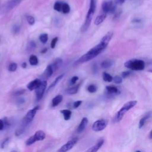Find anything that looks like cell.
Returning <instances> with one entry per match:
<instances>
[{
  "instance_id": "obj_26",
  "label": "cell",
  "mask_w": 152,
  "mask_h": 152,
  "mask_svg": "<svg viewBox=\"0 0 152 152\" xmlns=\"http://www.w3.org/2000/svg\"><path fill=\"white\" fill-rule=\"evenodd\" d=\"M70 11V7L67 3H62V13L64 14H68Z\"/></svg>"
},
{
  "instance_id": "obj_11",
  "label": "cell",
  "mask_w": 152,
  "mask_h": 152,
  "mask_svg": "<svg viewBox=\"0 0 152 152\" xmlns=\"http://www.w3.org/2000/svg\"><path fill=\"white\" fill-rule=\"evenodd\" d=\"M41 83H42V81L40 79H38V78L35 79V80L30 81L27 84V88L30 91L36 90L39 87V86L41 84Z\"/></svg>"
},
{
  "instance_id": "obj_39",
  "label": "cell",
  "mask_w": 152,
  "mask_h": 152,
  "mask_svg": "<svg viewBox=\"0 0 152 152\" xmlns=\"http://www.w3.org/2000/svg\"><path fill=\"white\" fill-rule=\"evenodd\" d=\"M81 103H82L81 100H77V101H75L73 103V104H72L73 107L74 109H77V107H78L81 104Z\"/></svg>"
},
{
  "instance_id": "obj_43",
  "label": "cell",
  "mask_w": 152,
  "mask_h": 152,
  "mask_svg": "<svg viewBox=\"0 0 152 152\" xmlns=\"http://www.w3.org/2000/svg\"><path fill=\"white\" fill-rule=\"evenodd\" d=\"M121 14V11H115L114 12V17H113V19H116L117 18H118L120 15Z\"/></svg>"
},
{
  "instance_id": "obj_3",
  "label": "cell",
  "mask_w": 152,
  "mask_h": 152,
  "mask_svg": "<svg viewBox=\"0 0 152 152\" xmlns=\"http://www.w3.org/2000/svg\"><path fill=\"white\" fill-rule=\"evenodd\" d=\"M137 103V101L136 100H131L126 103H125L122 107L117 112L115 116H114L113 120L114 122H118L121 121L125 114L133 107H134Z\"/></svg>"
},
{
  "instance_id": "obj_14",
  "label": "cell",
  "mask_w": 152,
  "mask_h": 152,
  "mask_svg": "<svg viewBox=\"0 0 152 152\" xmlns=\"http://www.w3.org/2000/svg\"><path fill=\"white\" fill-rule=\"evenodd\" d=\"M88 124V119L86 117H84L79 124L77 129V132L78 134L81 133L83 132V131L85 129L87 125Z\"/></svg>"
},
{
  "instance_id": "obj_30",
  "label": "cell",
  "mask_w": 152,
  "mask_h": 152,
  "mask_svg": "<svg viewBox=\"0 0 152 152\" xmlns=\"http://www.w3.org/2000/svg\"><path fill=\"white\" fill-rule=\"evenodd\" d=\"M97 89V88L96 86L94 85V84H90V85L87 87V91H88L89 93H94L96 92Z\"/></svg>"
},
{
  "instance_id": "obj_8",
  "label": "cell",
  "mask_w": 152,
  "mask_h": 152,
  "mask_svg": "<svg viewBox=\"0 0 152 152\" xmlns=\"http://www.w3.org/2000/svg\"><path fill=\"white\" fill-rule=\"evenodd\" d=\"M78 139L77 137L73 138L72 139L70 140L68 142H66L65 144L61 146L56 152H67L70 150L71 148L74 147V146L77 144Z\"/></svg>"
},
{
  "instance_id": "obj_22",
  "label": "cell",
  "mask_w": 152,
  "mask_h": 152,
  "mask_svg": "<svg viewBox=\"0 0 152 152\" xmlns=\"http://www.w3.org/2000/svg\"><path fill=\"white\" fill-rule=\"evenodd\" d=\"M60 112L63 115L64 119L65 121H68L71 118L72 112L69 109H63L60 111Z\"/></svg>"
},
{
  "instance_id": "obj_32",
  "label": "cell",
  "mask_w": 152,
  "mask_h": 152,
  "mask_svg": "<svg viewBox=\"0 0 152 152\" xmlns=\"http://www.w3.org/2000/svg\"><path fill=\"white\" fill-rule=\"evenodd\" d=\"M27 23L30 25V26H32L35 23V19L33 17V16H31V15H28L27 17Z\"/></svg>"
},
{
  "instance_id": "obj_16",
  "label": "cell",
  "mask_w": 152,
  "mask_h": 152,
  "mask_svg": "<svg viewBox=\"0 0 152 152\" xmlns=\"http://www.w3.org/2000/svg\"><path fill=\"white\" fill-rule=\"evenodd\" d=\"M106 90L107 93L110 95L118 94L120 93L118 88L114 86H107L106 87Z\"/></svg>"
},
{
  "instance_id": "obj_10",
  "label": "cell",
  "mask_w": 152,
  "mask_h": 152,
  "mask_svg": "<svg viewBox=\"0 0 152 152\" xmlns=\"http://www.w3.org/2000/svg\"><path fill=\"white\" fill-rule=\"evenodd\" d=\"M47 87V81L46 80L42 81L41 84L39 86V87L36 89V100L37 101H39L42 99L43 97V96L45 93V91Z\"/></svg>"
},
{
  "instance_id": "obj_21",
  "label": "cell",
  "mask_w": 152,
  "mask_h": 152,
  "mask_svg": "<svg viewBox=\"0 0 152 152\" xmlns=\"http://www.w3.org/2000/svg\"><path fill=\"white\" fill-rule=\"evenodd\" d=\"M150 116H151V112H149L147 113L142 118H141L139 122V128H141L144 125L146 121L150 117Z\"/></svg>"
},
{
  "instance_id": "obj_38",
  "label": "cell",
  "mask_w": 152,
  "mask_h": 152,
  "mask_svg": "<svg viewBox=\"0 0 152 152\" xmlns=\"http://www.w3.org/2000/svg\"><path fill=\"white\" fill-rule=\"evenodd\" d=\"M131 74V71H126L122 72V74H121V75H122V78H125L129 77Z\"/></svg>"
},
{
  "instance_id": "obj_42",
  "label": "cell",
  "mask_w": 152,
  "mask_h": 152,
  "mask_svg": "<svg viewBox=\"0 0 152 152\" xmlns=\"http://www.w3.org/2000/svg\"><path fill=\"white\" fill-rule=\"evenodd\" d=\"M2 121H3V122H4V125L5 126H9L10 125V123L9 122V121H8V118H4L3 119H2Z\"/></svg>"
},
{
  "instance_id": "obj_41",
  "label": "cell",
  "mask_w": 152,
  "mask_h": 152,
  "mask_svg": "<svg viewBox=\"0 0 152 152\" xmlns=\"http://www.w3.org/2000/svg\"><path fill=\"white\" fill-rule=\"evenodd\" d=\"M24 102H25V100H24V99L23 98V97H19V98H18V99H17V100H16L17 103L18 104H21L24 103Z\"/></svg>"
},
{
  "instance_id": "obj_25",
  "label": "cell",
  "mask_w": 152,
  "mask_h": 152,
  "mask_svg": "<svg viewBox=\"0 0 152 152\" xmlns=\"http://www.w3.org/2000/svg\"><path fill=\"white\" fill-rule=\"evenodd\" d=\"M102 78H103V81H104L106 82H111L113 81V77L106 72H103Z\"/></svg>"
},
{
  "instance_id": "obj_23",
  "label": "cell",
  "mask_w": 152,
  "mask_h": 152,
  "mask_svg": "<svg viewBox=\"0 0 152 152\" xmlns=\"http://www.w3.org/2000/svg\"><path fill=\"white\" fill-rule=\"evenodd\" d=\"M113 64V61L111 59H106L103 61L102 63H101V67L102 68L104 69H106V68H110Z\"/></svg>"
},
{
  "instance_id": "obj_7",
  "label": "cell",
  "mask_w": 152,
  "mask_h": 152,
  "mask_svg": "<svg viewBox=\"0 0 152 152\" xmlns=\"http://www.w3.org/2000/svg\"><path fill=\"white\" fill-rule=\"evenodd\" d=\"M116 4L112 1H104L102 4V8L103 13H113L116 11Z\"/></svg>"
},
{
  "instance_id": "obj_31",
  "label": "cell",
  "mask_w": 152,
  "mask_h": 152,
  "mask_svg": "<svg viewBox=\"0 0 152 152\" xmlns=\"http://www.w3.org/2000/svg\"><path fill=\"white\" fill-rule=\"evenodd\" d=\"M17 64L15 62H12L11 63L8 67V69L10 72H14L17 70Z\"/></svg>"
},
{
  "instance_id": "obj_29",
  "label": "cell",
  "mask_w": 152,
  "mask_h": 152,
  "mask_svg": "<svg viewBox=\"0 0 152 152\" xmlns=\"http://www.w3.org/2000/svg\"><path fill=\"white\" fill-rule=\"evenodd\" d=\"M62 6V3L61 2L57 1L55 3V4L53 5V9L58 12H61Z\"/></svg>"
},
{
  "instance_id": "obj_12",
  "label": "cell",
  "mask_w": 152,
  "mask_h": 152,
  "mask_svg": "<svg viewBox=\"0 0 152 152\" xmlns=\"http://www.w3.org/2000/svg\"><path fill=\"white\" fill-rule=\"evenodd\" d=\"M103 143H104V140L102 138L100 139L96 144H94L93 146L87 149L85 152H97L100 148V147L103 145Z\"/></svg>"
},
{
  "instance_id": "obj_50",
  "label": "cell",
  "mask_w": 152,
  "mask_h": 152,
  "mask_svg": "<svg viewBox=\"0 0 152 152\" xmlns=\"http://www.w3.org/2000/svg\"><path fill=\"white\" fill-rule=\"evenodd\" d=\"M11 152H17V151H15V150H12V151H11Z\"/></svg>"
},
{
  "instance_id": "obj_27",
  "label": "cell",
  "mask_w": 152,
  "mask_h": 152,
  "mask_svg": "<svg viewBox=\"0 0 152 152\" xmlns=\"http://www.w3.org/2000/svg\"><path fill=\"white\" fill-rule=\"evenodd\" d=\"M39 40L43 44L46 43L48 40V34L47 33H43L41 34L39 36Z\"/></svg>"
},
{
  "instance_id": "obj_24",
  "label": "cell",
  "mask_w": 152,
  "mask_h": 152,
  "mask_svg": "<svg viewBox=\"0 0 152 152\" xmlns=\"http://www.w3.org/2000/svg\"><path fill=\"white\" fill-rule=\"evenodd\" d=\"M29 62L31 65H36L39 63L38 58L36 55H31L29 58Z\"/></svg>"
},
{
  "instance_id": "obj_5",
  "label": "cell",
  "mask_w": 152,
  "mask_h": 152,
  "mask_svg": "<svg viewBox=\"0 0 152 152\" xmlns=\"http://www.w3.org/2000/svg\"><path fill=\"white\" fill-rule=\"evenodd\" d=\"M46 138V135L45 133L42 131V130H39L37 131L34 134L30 137H29L27 141H26V144L27 145H31V144H34L35 142L38 141H42Z\"/></svg>"
},
{
  "instance_id": "obj_44",
  "label": "cell",
  "mask_w": 152,
  "mask_h": 152,
  "mask_svg": "<svg viewBox=\"0 0 152 152\" xmlns=\"http://www.w3.org/2000/svg\"><path fill=\"white\" fill-rule=\"evenodd\" d=\"M4 126H5V125H4L2 119H0V131L2 130L4 128Z\"/></svg>"
},
{
  "instance_id": "obj_28",
  "label": "cell",
  "mask_w": 152,
  "mask_h": 152,
  "mask_svg": "<svg viewBox=\"0 0 152 152\" xmlns=\"http://www.w3.org/2000/svg\"><path fill=\"white\" fill-rule=\"evenodd\" d=\"M36 47V43L34 41L31 40V41L28 42V43L27 45V49L28 51H32L34 49V48Z\"/></svg>"
},
{
  "instance_id": "obj_45",
  "label": "cell",
  "mask_w": 152,
  "mask_h": 152,
  "mask_svg": "<svg viewBox=\"0 0 152 152\" xmlns=\"http://www.w3.org/2000/svg\"><path fill=\"white\" fill-rule=\"evenodd\" d=\"M21 66L23 68H26L27 67V63L26 62H23L22 64H21Z\"/></svg>"
},
{
  "instance_id": "obj_37",
  "label": "cell",
  "mask_w": 152,
  "mask_h": 152,
  "mask_svg": "<svg viewBox=\"0 0 152 152\" xmlns=\"http://www.w3.org/2000/svg\"><path fill=\"white\" fill-rule=\"evenodd\" d=\"M26 91V90L25 89H21V90H18L16 91H15L14 93V96H20V95H22Z\"/></svg>"
},
{
  "instance_id": "obj_33",
  "label": "cell",
  "mask_w": 152,
  "mask_h": 152,
  "mask_svg": "<svg viewBox=\"0 0 152 152\" xmlns=\"http://www.w3.org/2000/svg\"><path fill=\"white\" fill-rule=\"evenodd\" d=\"M113 81L115 84H121L122 82V78L118 75H115L113 77Z\"/></svg>"
},
{
  "instance_id": "obj_4",
  "label": "cell",
  "mask_w": 152,
  "mask_h": 152,
  "mask_svg": "<svg viewBox=\"0 0 152 152\" xmlns=\"http://www.w3.org/2000/svg\"><path fill=\"white\" fill-rule=\"evenodd\" d=\"M124 66L133 71H142L145 68V62L141 59H132L125 62Z\"/></svg>"
},
{
  "instance_id": "obj_18",
  "label": "cell",
  "mask_w": 152,
  "mask_h": 152,
  "mask_svg": "<svg viewBox=\"0 0 152 152\" xmlns=\"http://www.w3.org/2000/svg\"><path fill=\"white\" fill-rule=\"evenodd\" d=\"M64 75H65V74H62L59 75V76H58V77L55 79V80L51 83V84L49 86L48 88L47 89V91H49L50 90H51L52 88H54V87L56 86V84L62 80V78L64 77Z\"/></svg>"
},
{
  "instance_id": "obj_17",
  "label": "cell",
  "mask_w": 152,
  "mask_h": 152,
  "mask_svg": "<svg viewBox=\"0 0 152 152\" xmlns=\"http://www.w3.org/2000/svg\"><path fill=\"white\" fill-rule=\"evenodd\" d=\"M80 84L81 83L75 86H73V87H71L70 88H66L65 90V93L67 94H76L78 91V89H79V87L80 86Z\"/></svg>"
},
{
  "instance_id": "obj_9",
  "label": "cell",
  "mask_w": 152,
  "mask_h": 152,
  "mask_svg": "<svg viewBox=\"0 0 152 152\" xmlns=\"http://www.w3.org/2000/svg\"><path fill=\"white\" fill-rule=\"evenodd\" d=\"M107 125V122L105 119H99L93 123L92 125V129L96 132L101 131L106 127Z\"/></svg>"
},
{
  "instance_id": "obj_6",
  "label": "cell",
  "mask_w": 152,
  "mask_h": 152,
  "mask_svg": "<svg viewBox=\"0 0 152 152\" xmlns=\"http://www.w3.org/2000/svg\"><path fill=\"white\" fill-rule=\"evenodd\" d=\"M23 0H8L3 5L1 11L2 13L8 12L17 6H18Z\"/></svg>"
},
{
  "instance_id": "obj_1",
  "label": "cell",
  "mask_w": 152,
  "mask_h": 152,
  "mask_svg": "<svg viewBox=\"0 0 152 152\" xmlns=\"http://www.w3.org/2000/svg\"><path fill=\"white\" fill-rule=\"evenodd\" d=\"M113 35V33L112 31L107 32L102 37L100 43L95 46H94L93 48H92L91 49H90L85 54L82 55L78 60L76 61V62H75V65H79L86 62L96 57L98 55H99L106 48Z\"/></svg>"
},
{
  "instance_id": "obj_51",
  "label": "cell",
  "mask_w": 152,
  "mask_h": 152,
  "mask_svg": "<svg viewBox=\"0 0 152 152\" xmlns=\"http://www.w3.org/2000/svg\"><path fill=\"white\" fill-rule=\"evenodd\" d=\"M135 152H141V151H140V150H137Z\"/></svg>"
},
{
  "instance_id": "obj_36",
  "label": "cell",
  "mask_w": 152,
  "mask_h": 152,
  "mask_svg": "<svg viewBox=\"0 0 152 152\" xmlns=\"http://www.w3.org/2000/svg\"><path fill=\"white\" fill-rule=\"evenodd\" d=\"M78 77L77 76H74L72 77L70 80H69V84L70 85H74L76 83V82L78 81Z\"/></svg>"
},
{
  "instance_id": "obj_34",
  "label": "cell",
  "mask_w": 152,
  "mask_h": 152,
  "mask_svg": "<svg viewBox=\"0 0 152 152\" xmlns=\"http://www.w3.org/2000/svg\"><path fill=\"white\" fill-rule=\"evenodd\" d=\"M20 30V27L18 25H14L12 28V31L14 34H17Z\"/></svg>"
},
{
  "instance_id": "obj_47",
  "label": "cell",
  "mask_w": 152,
  "mask_h": 152,
  "mask_svg": "<svg viewBox=\"0 0 152 152\" xmlns=\"http://www.w3.org/2000/svg\"><path fill=\"white\" fill-rule=\"evenodd\" d=\"M47 50H48V49L47 48H45V49H43L42 50H41V53H45V52H47Z\"/></svg>"
},
{
  "instance_id": "obj_2",
  "label": "cell",
  "mask_w": 152,
  "mask_h": 152,
  "mask_svg": "<svg viewBox=\"0 0 152 152\" xmlns=\"http://www.w3.org/2000/svg\"><path fill=\"white\" fill-rule=\"evenodd\" d=\"M39 108H40L39 106H36L34 108H33L32 109H30L27 112L26 115L23 118L20 126L15 132V136L18 137L25 131L26 127L32 122V121L33 120V118H34Z\"/></svg>"
},
{
  "instance_id": "obj_15",
  "label": "cell",
  "mask_w": 152,
  "mask_h": 152,
  "mask_svg": "<svg viewBox=\"0 0 152 152\" xmlns=\"http://www.w3.org/2000/svg\"><path fill=\"white\" fill-rule=\"evenodd\" d=\"M62 59L60 58H56L54 59L51 64H50L53 70V72L56 71L62 65Z\"/></svg>"
},
{
  "instance_id": "obj_19",
  "label": "cell",
  "mask_w": 152,
  "mask_h": 152,
  "mask_svg": "<svg viewBox=\"0 0 152 152\" xmlns=\"http://www.w3.org/2000/svg\"><path fill=\"white\" fill-rule=\"evenodd\" d=\"M63 96L61 94H58L53 97L52 100V106L55 107L57 106L62 100Z\"/></svg>"
},
{
  "instance_id": "obj_20",
  "label": "cell",
  "mask_w": 152,
  "mask_h": 152,
  "mask_svg": "<svg viewBox=\"0 0 152 152\" xmlns=\"http://www.w3.org/2000/svg\"><path fill=\"white\" fill-rule=\"evenodd\" d=\"M106 18V14H104V13H103V14L97 16L94 20V24L96 26L99 25L105 20Z\"/></svg>"
},
{
  "instance_id": "obj_46",
  "label": "cell",
  "mask_w": 152,
  "mask_h": 152,
  "mask_svg": "<svg viewBox=\"0 0 152 152\" xmlns=\"http://www.w3.org/2000/svg\"><path fill=\"white\" fill-rule=\"evenodd\" d=\"M125 0H116L117 2H118L119 4H122Z\"/></svg>"
},
{
  "instance_id": "obj_48",
  "label": "cell",
  "mask_w": 152,
  "mask_h": 152,
  "mask_svg": "<svg viewBox=\"0 0 152 152\" xmlns=\"http://www.w3.org/2000/svg\"><path fill=\"white\" fill-rule=\"evenodd\" d=\"M149 138L150 139H152V129L151 130V131H150V132L149 134Z\"/></svg>"
},
{
  "instance_id": "obj_13",
  "label": "cell",
  "mask_w": 152,
  "mask_h": 152,
  "mask_svg": "<svg viewBox=\"0 0 152 152\" xmlns=\"http://www.w3.org/2000/svg\"><path fill=\"white\" fill-rule=\"evenodd\" d=\"M53 72V70L51 65H48L46 66V69H45V71H43V72L42 73V74L40 76L44 80L45 79H48L50 77L52 76Z\"/></svg>"
},
{
  "instance_id": "obj_35",
  "label": "cell",
  "mask_w": 152,
  "mask_h": 152,
  "mask_svg": "<svg viewBox=\"0 0 152 152\" xmlns=\"http://www.w3.org/2000/svg\"><path fill=\"white\" fill-rule=\"evenodd\" d=\"M58 37H54L52 41H51V43H50V47L52 49H54L55 46H56V44L58 42Z\"/></svg>"
},
{
  "instance_id": "obj_40",
  "label": "cell",
  "mask_w": 152,
  "mask_h": 152,
  "mask_svg": "<svg viewBox=\"0 0 152 152\" xmlns=\"http://www.w3.org/2000/svg\"><path fill=\"white\" fill-rule=\"evenodd\" d=\"M8 140H9V138H8V137L5 138L3 140V141L1 142V148H4L5 144L8 142Z\"/></svg>"
},
{
  "instance_id": "obj_49",
  "label": "cell",
  "mask_w": 152,
  "mask_h": 152,
  "mask_svg": "<svg viewBox=\"0 0 152 152\" xmlns=\"http://www.w3.org/2000/svg\"><path fill=\"white\" fill-rule=\"evenodd\" d=\"M148 71H149V72H152V69H149V70H148Z\"/></svg>"
}]
</instances>
